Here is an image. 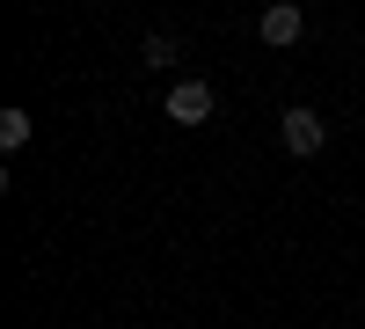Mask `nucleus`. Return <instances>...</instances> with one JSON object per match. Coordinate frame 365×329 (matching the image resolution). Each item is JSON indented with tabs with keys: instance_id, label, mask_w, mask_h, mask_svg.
I'll return each instance as SVG.
<instances>
[{
	"instance_id": "3",
	"label": "nucleus",
	"mask_w": 365,
	"mask_h": 329,
	"mask_svg": "<svg viewBox=\"0 0 365 329\" xmlns=\"http://www.w3.org/2000/svg\"><path fill=\"white\" fill-rule=\"evenodd\" d=\"M299 29H307V15H299L292 0H278V8H263V22H256V37H263L270 51H285V44H299Z\"/></svg>"
},
{
	"instance_id": "1",
	"label": "nucleus",
	"mask_w": 365,
	"mask_h": 329,
	"mask_svg": "<svg viewBox=\"0 0 365 329\" xmlns=\"http://www.w3.org/2000/svg\"><path fill=\"white\" fill-rule=\"evenodd\" d=\"M205 117H212V88H205V81H175V88H168V125L197 132Z\"/></svg>"
},
{
	"instance_id": "5",
	"label": "nucleus",
	"mask_w": 365,
	"mask_h": 329,
	"mask_svg": "<svg viewBox=\"0 0 365 329\" xmlns=\"http://www.w3.org/2000/svg\"><path fill=\"white\" fill-rule=\"evenodd\" d=\"M175 51H182L175 37H146V66H175Z\"/></svg>"
},
{
	"instance_id": "4",
	"label": "nucleus",
	"mask_w": 365,
	"mask_h": 329,
	"mask_svg": "<svg viewBox=\"0 0 365 329\" xmlns=\"http://www.w3.org/2000/svg\"><path fill=\"white\" fill-rule=\"evenodd\" d=\"M29 110H0V146H29Z\"/></svg>"
},
{
	"instance_id": "2",
	"label": "nucleus",
	"mask_w": 365,
	"mask_h": 329,
	"mask_svg": "<svg viewBox=\"0 0 365 329\" xmlns=\"http://www.w3.org/2000/svg\"><path fill=\"white\" fill-rule=\"evenodd\" d=\"M278 132H285V154H299V161L322 154V139H329V125H322L314 110H285V117H278Z\"/></svg>"
}]
</instances>
